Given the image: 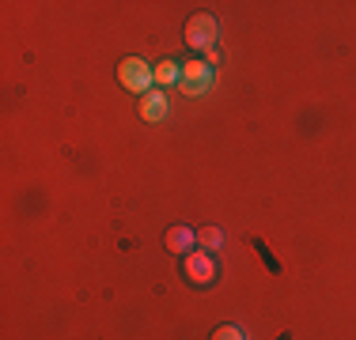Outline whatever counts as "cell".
I'll list each match as a JSON object with an SVG mask.
<instances>
[{"label":"cell","mask_w":356,"mask_h":340,"mask_svg":"<svg viewBox=\"0 0 356 340\" xmlns=\"http://www.w3.org/2000/svg\"><path fill=\"white\" fill-rule=\"evenodd\" d=\"M118 83H122L129 95H148V91H156V65L140 61V57H125L122 65H118Z\"/></svg>","instance_id":"6da1fadb"},{"label":"cell","mask_w":356,"mask_h":340,"mask_svg":"<svg viewBox=\"0 0 356 340\" xmlns=\"http://www.w3.org/2000/svg\"><path fill=\"white\" fill-rule=\"evenodd\" d=\"M216 38H220L216 15H209V12L190 15V23H186V46L197 49V53H209V49H216Z\"/></svg>","instance_id":"7a4b0ae2"},{"label":"cell","mask_w":356,"mask_h":340,"mask_svg":"<svg viewBox=\"0 0 356 340\" xmlns=\"http://www.w3.org/2000/svg\"><path fill=\"white\" fill-rule=\"evenodd\" d=\"M213 83H216V68L209 65V61H190V65H182V83H178V91H182V95L205 99L209 91H213Z\"/></svg>","instance_id":"3957f363"},{"label":"cell","mask_w":356,"mask_h":340,"mask_svg":"<svg viewBox=\"0 0 356 340\" xmlns=\"http://www.w3.org/2000/svg\"><path fill=\"white\" fill-rule=\"evenodd\" d=\"M182 272H186V280H190L193 287H213V284H216V276H220V265H216L213 253L193 250V253H186Z\"/></svg>","instance_id":"277c9868"},{"label":"cell","mask_w":356,"mask_h":340,"mask_svg":"<svg viewBox=\"0 0 356 340\" xmlns=\"http://www.w3.org/2000/svg\"><path fill=\"white\" fill-rule=\"evenodd\" d=\"M140 117H144V121H148V125H159V121H167V114H171V99H167V91H148V95H144L140 99Z\"/></svg>","instance_id":"5b68a950"},{"label":"cell","mask_w":356,"mask_h":340,"mask_svg":"<svg viewBox=\"0 0 356 340\" xmlns=\"http://www.w3.org/2000/svg\"><path fill=\"white\" fill-rule=\"evenodd\" d=\"M163 242H167V250H171V253H193V250H197V231L178 223V227H171V231H167Z\"/></svg>","instance_id":"8992f818"},{"label":"cell","mask_w":356,"mask_h":340,"mask_svg":"<svg viewBox=\"0 0 356 340\" xmlns=\"http://www.w3.org/2000/svg\"><path fill=\"white\" fill-rule=\"evenodd\" d=\"M182 83V65L178 61H159L156 65V87L167 91V87H178Z\"/></svg>","instance_id":"52a82bcc"},{"label":"cell","mask_w":356,"mask_h":340,"mask_svg":"<svg viewBox=\"0 0 356 340\" xmlns=\"http://www.w3.org/2000/svg\"><path fill=\"white\" fill-rule=\"evenodd\" d=\"M220 246H224V231H220V227H201V231H197V250L216 253Z\"/></svg>","instance_id":"ba28073f"},{"label":"cell","mask_w":356,"mask_h":340,"mask_svg":"<svg viewBox=\"0 0 356 340\" xmlns=\"http://www.w3.org/2000/svg\"><path fill=\"white\" fill-rule=\"evenodd\" d=\"M213 340H247V329L243 325H220L213 333Z\"/></svg>","instance_id":"9c48e42d"},{"label":"cell","mask_w":356,"mask_h":340,"mask_svg":"<svg viewBox=\"0 0 356 340\" xmlns=\"http://www.w3.org/2000/svg\"><path fill=\"white\" fill-rule=\"evenodd\" d=\"M205 61L216 68V65H220V49H209V53H205Z\"/></svg>","instance_id":"30bf717a"}]
</instances>
